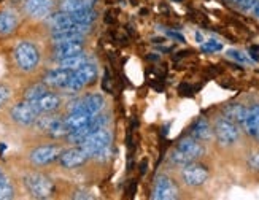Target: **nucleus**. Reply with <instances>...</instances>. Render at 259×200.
Wrapping results in <instances>:
<instances>
[{
  "mask_svg": "<svg viewBox=\"0 0 259 200\" xmlns=\"http://www.w3.org/2000/svg\"><path fill=\"white\" fill-rule=\"evenodd\" d=\"M96 78H97V65L89 61L83 67H80V69L73 70L72 78L69 80V83L64 86V89L70 94L80 92L83 87L93 84L96 81Z\"/></svg>",
  "mask_w": 259,
  "mask_h": 200,
  "instance_id": "f257e3e1",
  "label": "nucleus"
},
{
  "mask_svg": "<svg viewBox=\"0 0 259 200\" xmlns=\"http://www.w3.org/2000/svg\"><path fill=\"white\" fill-rule=\"evenodd\" d=\"M15 61L21 70L32 72L40 62V53L33 43L21 41L15 48Z\"/></svg>",
  "mask_w": 259,
  "mask_h": 200,
  "instance_id": "f03ea898",
  "label": "nucleus"
},
{
  "mask_svg": "<svg viewBox=\"0 0 259 200\" xmlns=\"http://www.w3.org/2000/svg\"><path fill=\"white\" fill-rule=\"evenodd\" d=\"M24 184L33 198H50L54 194V183L41 173L26 175Z\"/></svg>",
  "mask_w": 259,
  "mask_h": 200,
  "instance_id": "7ed1b4c3",
  "label": "nucleus"
},
{
  "mask_svg": "<svg viewBox=\"0 0 259 200\" xmlns=\"http://www.w3.org/2000/svg\"><path fill=\"white\" fill-rule=\"evenodd\" d=\"M35 124L41 132H45L51 138H62L67 137V133H69L64 119L58 116H51V113L40 115L38 119L35 121Z\"/></svg>",
  "mask_w": 259,
  "mask_h": 200,
  "instance_id": "20e7f679",
  "label": "nucleus"
},
{
  "mask_svg": "<svg viewBox=\"0 0 259 200\" xmlns=\"http://www.w3.org/2000/svg\"><path fill=\"white\" fill-rule=\"evenodd\" d=\"M108 144H111V132L107 127H104V129H99L93 133H89L80 146L88 153L89 159H91L99 151H102L105 146H108Z\"/></svg>",
  "mask_w": 259,
  "mask_h": 200,
  "instance_id": "39448f33",
  "label": "nucleus"
},
{
  "mask_svg": "<svg viewBox=\"0 0 259 200\" xmlns=\"http://www.w3.org/2000/svg\"><path fill=\"white\" fill-rule=\"evenodd\" d=\"M10 115H11V119H13L15 122H18V124H21V126L35 124V121L40 116L37 108L33 107V104L29 102V100H22V102L16 104L13 108H11Z\"/></svg>",
  "mask_w": 259,
  "mask_h": 200,
  "instance_id": "423d86ee",
  "label": "nucleus"
},
{
  "mask_svg": "<svg viewBox=\"0 0 259 200\" xmlns=\"http://www.w3.org/2000/svg\"><path fill=\"white\" fill-rule=\"evenodd\" d=\"M213 132H215L217 140L221 144H224V146H231V144H234L240 137L237 124L232 122V121H229V119H226V118H221V119L217 121Z\"/></svg>",
  "mask_w": 259,
  "mask_h": 200,
  "instance_id": "0eeeda50",
  "label": "nucleus"
},
{
  "mask_svg": "<svg viewBox=\"0 0 259 200\" xmlns=\"http://www.w3.org/2000/svg\"><path fill=\"white\" fill-rule=\"evenodd\" d=\"M105 107V98L102 94H89L80 100H75L73 104H70L69 111H86L91 116L100 113Z\"/></svg>",
  "mask_w": 259,
  "mask_h": 200,
  "instance_id": "6e6552de",
  "label": "nucleus"
},
{
  "mask_svg": "<svg viewBox=\"0 0 259 200\" xmlns=\"http://www.w3.org/2000/svg\"><path fill=\"white\" fill-rule=\"evenodd\" d=\"M177 197H178V189L170 178L165 176V175L157 176L156 181H154V186H153L151 198H154V200H172Z\"/></svg>",
  "mask_w": 259,
  "mask_h": 200,
  "instance_id": "1a4fd4ad",
  "label": "nucleus"
},
{
  "mask_svg": "<svg viewBox=\"0 0 259 200\" xmlns=\"http://www.w3.org/2000/svg\"><path fill=\"white\" fill-rule=\"evenodd\" d=\"M182 178H183L185 184H188V186H200L208 180V170L204 165L191 162L183 167Z\"/></svg>",
  "mask_w": 259,
  "mask_h": 200,
  "instance_id": "9d476101",
  "label": "nucleus"
},
{
  "mask_svg": "<svg viewBox=\"0 0 259 200\" xmlns=\"http://www.w3.org/2000/svg\"><path fill=\"white\" fill-rule=\"evenodd\" d=\"M62 149L56 144H47V146H38L30 153V162L33 165H48L54 162L56 159H59Z\"/></svg>",
  "mask_w": 259,
  "mask_h": 200,
  "instance_id": "9b49d317",
  "label": "nucleus"
},
{
  "mask_svg": "<svg viewBox=\"0 0 259 200\" xmlns=\"http://www.w3.org/2000/svg\"><path fill=\"white\" fill-rule=\"evenodd\" d=\"M88 159H89L88 153L81 146H75V148H70V149L61 153L59 164L64 167V169L72 170V169H78V167H81Z\"/></svg>",
  "mask_w": 259,
  "mask_h": 200,
  "instance_id": "f8f14e48",
  "label": "nucleus"
},
{
  "mask_svg": "<svg viewBox=\"0 0 259 200\" xmlns=\"http://www.w3.org/2000/svg\"><path fill=\"white\" fill-rule=\"evenodd\" d=\"M83 51H84L83 40L61 41V43H54L53 58L56 61H62V59H67V58H72V56L81 54Z\"/></svg>",
  "mask_w": 259,
  "mask_h": 200,
  "instance_id": "ddd939ff",
  "label": "nucleus"
},
{
  "mask_svg": "<svg viewBox=\"0 0 259 200\" xmlns=\"http://www.w3.org/2000/svg\"><path fill=\"white\" fill-rule=\"evenodd\" d=\"M54 0H26L24 11L32 18H47L51 15Z\"/></svg>",
  "mask_w": 259,
  "mask_h": 200,
  "instance_id": "4468645a",
  "label": "nucleus"
},
{
  "mask_svg": "<svg viewBox=\"0 0 259 200\" xmlns=\"http://www.w3.org/2000/svg\"><path fill=\"white\" fill-rule=\"evenodd\" d=\"M32 104L37 108V111L40 115H45V113H53V111L58 110L62 104V100L58 94L48 91V92H45L40 98L33 100Z\"/></svg>",
  "mask_w": 259,
  "mask_h": 200,
  "instance_id": "2eb2a0df",
  "label": "nucleus"
},
{
  "mask_svg": "<svg viewBox=\"0 0 259 200\" xmlns=\"http://www.w3.org/2000/svg\"><path fill=\"white\" fill-rule=\"evenodd\" d=\"M72 75H73V70L58 67V69L50 70L47 75H45L43 83L47 84V86H51V87H61V89H64V86L69 83Z\"/></svg>",
  "mask_w": 259,
  "mask_h": 200,
  "instance_id": "dca6fc26",
  "label": "nucleus"
},
{
  "mask_svg": "<svg viewBox=\"0 0 259 200\" xmlns=\"http://www.w3.org/2000/svg\"><path fill=\"white\" fill-rule=\"evenodd\" d=\"M93 116L86 113V111H69V115L64 118L65 127L69 132L78 130L81 127H86L89 122H91Z\"/></svg>",
  "mask_w": 259,
  "mask_h": 200,
  "instance_id": "f3484780",
  "label": "nucleus"
},
{
  "mask_svg": "<svg viewBox=\"0 0 259 200\" xmlns=\"http://www.w3.org/2000/svg\"><path fill=\"white\" fill-rule=\"evenodd\" d=\"M243 127L248 135L259 140V105H253L246 111V118L243 121Z\"/></svg>",
  "mask_w": 259,
  "mask_h": 200,
  "instance_id": "a211bd4d",
  "label": "nucleus"
},
{
  "mask_svg": "<svg viewBox=\"0 0 259 200\" xmlns=\"http://www.w3.org/2000/svg\"><path fill=\"white\" fill-rule=\"evenodd\" d=\"M47 24L50 26V29L53 32H58V30L70 27L72 24H75V22L72 21L70 13H65V11L61 10L59 13H54V15H48L47 16Z\"/></svg>",
  "mask_w": 259,
  "mask_h": 200,
  "instance_id": "6ab92c4d",
  "label": "nucleus"
},
{
  "mask_svg": "<svg viewBox=\"0 0 259 200\" xmlns=\"http://www.w3.org/2000/svg\"><path fill=\"white\" fill-rule=\"evenodd\" d=\"M213 135V130L205 118H199L191 126V137L199 141H208Z\"/></svg>",
  "mask_w": 259,
  "mask_h": 200,
  "instance_id": "aec40b11",
  "label": "nucleus"
},
{
  "mask_svg": "<svg viewBox=\"0 0 259 200\" xmlns=\"http://www.w3.org/2000/svg\"><path fill=\"white\" fill-rule=\"evenodd\" d=\"M180 151L186 153L188 156H191L193 159H199L202 154H204V146H202V143L193 137H188V138H183L182 141L178 143L177 146Z\"/></svg>",
  "mask_w": 259,
  "mask_h": 200,
  "instance_id": "412c9836",
  "label": "nucleus"
},
{
  "mask_svg": "<svg viewBox=\"0 0 259 200\" xmlns=\"http://www.w3.org/2000/svg\"><path fill=\"white\" fill-rule=\"evenodd\" d=\"M246 111H248V108H245L243 105L232 104V105H228L223 110V115L226 119L235 122V124H243V121L246 118Z\"/></svg>",
  "mask_w": 259,
  "mask_h": 200,
  "instance_id": "4be33fe9",
  "label": "nucleus"
},
{
  "mask_svg": "<svg viewBox=\"0 0 259 200\" xmlns=\"http://www.w3.org/2000/svg\"><path fill=\"white\" fill-rule=\"evenodd\" d=\"M18 27V18L13 11H0V35H10Z\"/></svg>",
  "mask_w": 259,
  "mask_h": 200,
  "instance_id": "5701e85b",
  "label": "nucleus"
},
{
  "mask_svg": "<svg viewBox=\"0 0 259 200\" xmlns=\"http://www.w3.org/2000/svg\"><path fill=\"white\" fill-rule=\"evenodd\" d=\"M70 16H72V21L76 22V24L91 26L97 18V13L94 8H83V10L73 11V13H70Z\"/></svg>",
  "mask_w": 259,
  "mask_h": 200,
  "instance_id": "b1692460",
  "label": "nucleus"
},
{
  "mask_svg": "<svg viewBox=\"0 0 259 200\" xmlns=\"http://www.w3.org/2000/svg\"><path fill=\"white\" fill-rule=\"evenodd\" d=\"M97 0H62L61 10L65 13H73V11L83 10V8H94Z\"/></svg>",
  "mask_w": 259,
  "mask_h": 200,
  "instance_id": "393cba45",
  "label": "nucleus"
},
{
  "mask_svg": "<svg viewBox=\"0 0 259 200\" xmlns=\"http://www.w3.org/2000/svg\"><path fill=\"white\" fill-rule=\"evenodd\" d=\"M59 62V67L62 69H69V70H76L83 67L86 62H89L88 56L84 53L81 54H76V56H72V58H67V59H62V61H58Z\"/></svg>",
  "mask_w": 259,
  "mask_h": 200,
  "instance_id": "a878e982",
  "label": "nucleus"
},
{
  "mask_svg": "<svg viewBox=\"0 0 259 200\" xmlns=\"http://www.w3.org/2000/svg\"><path fill=\"white\" fill-rule=\"evenodd\" d=\"M45 92H48V87L47 84H33L30 87L26 89V92H24V100H29V102H33V100H37L40 98Z\"/></svg>",
  "mask_w": 259,
  "mask_h": 200,
  "instance_id": "bb28decb",
  "label": "nucleus"
},
{
  "mask_svg": "<svg viewBox=\"0 0 259 200\" xmlns=\"http://www.w3.org/2000/svg\"><path fill=\"white\" fill-rule=\"evenodd\" d=\"M196 159H193L191 156H188L186 153H183V151H180L178 148L170 154V162L172 164H175V165H180V167H185V165H188V164H191V162H194Z\"/></svg>",
  "mask_w": 259,
  "mask_h": 200,
  "instance_id": "cd10ccee",
  "label": "nucleus"
},
{
  "mask_svg": "<svg viewBox=\"0 0 259 200\" xmlns=\"http://www.w3.org/2000/svg\"><path fill=\"white\" fill-rule=\"evenodd\" d=\"M13 194H15L13 186H11V183L4 176L2 180H0V200H8L13 197Z\"/></svg>",
  "mask_w": 259,
  "mask_h": 200,
  "instance_id": "c85d7f7f",
  "label": "nucleus"
},
{
  "mask_svg": "<svg viewBox=\"0 0 259 200\" xmlns=\"http://www.w3.org/2000/svg\"><path fill=\"white\" fill-rule=\"evenodd\" d=\"M220 49H223V44L217 40H208L205 43H202V51L204 53H217Z\"/></svg>",
  "mask_w": 259,
  "mask_h": 200,
  "instance_id": "c756f323",
  "label": "nucleus"
},
{
  "mask_svg": "<svg viewBox=\"0 0 259 200\" xmlns=\"http://www.w3.org/2000/svg\"><path fill=\"white\" fill-rule=\"evenodd\" d=\"M11 97V89L7 84H0V110H2Z\"/></svg>",
  "mask_w": 259,
  "mask_h": 200,
  "instance_id": "7c9ffc66",
  "label": "nucleus"
},
{
  "mask_svg": "<svg viewBox=\"0 0 259 200\" xmlns=\"http://www.w3.org/2000/svg\"><path fill=\"white\" fill-rule=\"evenodd\" d=\"M228 56H229V58H232L234 61L240 62V64H248V62H250V59L246 58V56H245L243 53H240V51H234V49H231V51H228Z\"/></svg>",
  "mask_w": 259,
  "mask_h": 200,
  "instance_id": "2f4dec72",
  "label": "nucleus"
},
{
  "mask_svg": "<svg viewBox=\"0 0 259 200\" xmlns=\"http://www.w3.org/2000/svg\"><path fill=\"white\" fill-rule=\"evenodd\" d=\"M248 167L251 170H256L259 172V153H254L250 156V159H248Z\"/></svg>",
  "mask_w": 259,
  "mask_h": 200,
  "instance_id": "473e14b6",
  "label": "nucleus"
},
{
  "mask_svg": "<svg viewBox=\"0 0 259 200\" xmlns=\"http://www.w3.org/2000/svg\"><path fill=\"white\" fill-rule=\"evenodd\" d=\"M235 2H237L239 8L248 11V10H251L254 7V4L257 2V0H235Z\"/></svg>",
  "mask_w": 259,
  "mask_h": 200,
  "instance_id": "72a5a7b5",
  "label": "nucleus"
},
{
  "mask_svg": "<svg viewBox=\"0 0 259 200\" xmlns=\"http://www.w3.org/2000/svg\"><path fill=\"white\" fill-rule=\"evenodd\" d=\"M248 53H250V58H251V59L259 61V46H251V48L248 49Z\"/></svg>",
  "mask_w": 259,
  "mask_h": 200,
  "instance_id": "f704fd0d",
  "label": "nucleus"
},
{
  "mask_svg": "<svg viewBox=\"0 0 259 200\" xmlns=\"http://www.w3.org/2000/svg\"><path fill=\"white\" fill-rule=\"evenodd\" d=\"M168 33V37H172V38H177L178 41H185V38H183V35H180V33H177V32H167Z\"/></svg>",
  "mask_w": 259,
  "mask_h": 200,
  "instance_id": "c9c22d12",
  "label": "nucleus"
},
{
  "mask_svg": "<svg viewBox=\"0 0 259 200\" xmlns=\"http://www.w3.org/2000/svg\"><path fill=\"white\" fill-rule=\"evenodd\" d=\"M73 198H91V195H88V192H76Z\"/></svg>",
  "mask_w": 259,
  "mask_h": 200,
  "instance_id": "e433bc0d",
  "label": "nucleus"
},
{
  "mask_svg": "<svg viewBox=\"0 0 259 200\" xmlns=\"http://www.w3.org/2000/svg\"><path fill=\"white\" fill-rule=\"evenodd\" d=\"M253 8H254V15H256V18L259 19V0L254 4V7H253Z\"/></svg>",
  "mask_w": 259,
  "mask_h": 200,
  "instance_id": "4c0bfd02",
  "label": "nucleus"
},
{
  "mask_svg": "<svg viewBox=\"0 0 259 200\" xmlns=\"http://www.w3.org/2000/svg\"><path fill=\"white\" fill-rule=\"evenodd\" d=\"M196 38H197V41H200V43H204V38H202V35H200V33H199V32L196 33Z\"/></svg>",
  "mask_w": 259,
  "mask_h": 200,
  "instance_id": "58836bf2",
  "label": "nucleus"
},
{
  "mask_svg": "<svg viewBox=\"0 0 259 200\" xmlns=\"http://www.w3.org/2000/svg\"><path fill=\"white\" fill-rule=\"evenodd\" d=\"M4 176H5V175H4V172H2V170H0V180H2V178H4Z\"/></svg>",
  "mask_w": 259,
  "mask_h": 200,
  "instance_id": "ea45409f",
  "label": "nucleus"
},
{
  "mask_svg": "<svg viewBox=\"0 0 259 200\" xmlns=\"http://www.w3.org/2000/svg\"><path fill=\"white\" fill-rule=\"evenodd\" d=\"M174 2H182V0H174Z\"/></svg>",
  "mask_w": 259,
  "mask_h": 200,
  "instance_id": "a19ab883",
  "label": "nucleus"
}]
</instances>
